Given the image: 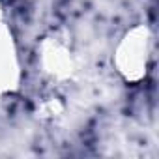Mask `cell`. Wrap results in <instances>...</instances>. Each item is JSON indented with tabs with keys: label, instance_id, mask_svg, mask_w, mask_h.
Returning a JSON list of instances; mask_svg holds the SVG:
<instances>
[{
	"label": "cell",
	"instance_id": "6da1fadb",
	"mask_svg": "<svg viewBox=\"0 0 159 159\" xmlns=\"http://www.w3.org/2000/svg\"><path fill=\"white\" fill-rule=\"evenodd\" d=\"M148 64V34L146 28L135 26L125 34L116 49L118 71L127 81H139Z\"/></svg>",
	"mask_w": 159,
	"mask_h": 159
},
{
	"label": "cell",
	"instance_id": "7a4b0ae2",
	"mask_svg": "<svg viewBox=\"0 0 159 159\" xmlns=\"http://www.w3.org/2000/svg\"><path fill=\"white\" fill-rule=\"evenodd\" d=\"M13 64H15V54H13V45L11 38L6 34H0V88L4 83H11L13 79Z\"/></svg>",
	"mask_w": 159,
	"mask_h": 159
}]
</instances>
